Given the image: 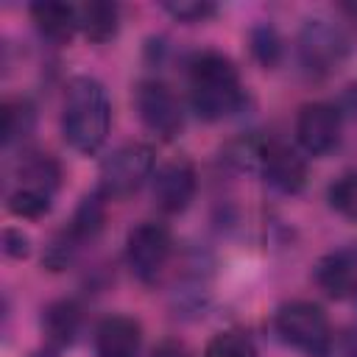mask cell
Segmentation results:
<instances>
[{
	"label": "cell",
	"mask_w": 357,
	"mask_h": 357,
	"mask_svg": "<svg viewBox=\"0 0 357 357\" xmlns=\"http://www.w3.org/2000/svg\"><path fill=\"white\" fill-rule=\"evenodd\" d=\"M187 84H190L192 112L201 120L215 123L231 117L245 103V89L237 64L218 50H201L190 59Z\"/></svg>",
	"instance_id": "cell-1"
},
{
	"label": "cell",
	"mask_w": 357,
	"mask_h": 357,
	"mask_svg": "<svg viewBox=\"0 0 357 357\" xmlns=\"http://www.w3.org/2000/svg\"><path fill=\"white\" fill-rule=\"evenodd\" d=\"M112 126V103L106 86L92 75H75L64 89L61 134L78 153H95Z\"/></svg>",
	"instance_id": "cell-2"
},
{
	"label": "cell",
	"mask_w": 357,
	"mask_h": 357,
	"mask_svg": "<svg viewBox=\"0 0 357 357\" xmlns=\"http://www.w3.org/2000/svg\"><path fill=\"white\" fill-rule=\"evenodd\" d=\"M273 326L287 346L298 349L307 357H326L332 349L329 318L312 301H304V298L284 301L273 315Z\"/></svg>",
	"instance_id": "cell-3"
},
{
	"label": "cell",
	"mask_w": 357,
	"mask_h": 357,
	"mask_svg": "<svg viewBox=\"0 0 357 357\" xmlns=\"http://www.w3.org/2000/svg\"><path fill=\"white\" fill-rule=\"evenodd\" d=\"M296 45H298L301 67L315 78L332 75L349 56V36H346L343 25H337L326 17L304 20Z\"/></svg>",
	"instance_id": "cell-4"
},
{
	"label": "cell",
	"mask_w": 357,
	"mask_h": 357,
	"mask_svg": "<svg viewBox=\"0 0 357 357\" xmlns=\"http://www.w3.org/2000/svg\"><path fill=\"white\" fill-rule=\"evenodd\" d=\"M153 173V148L145 142H126L112 151L98 173V192L106 201L134 195Z\"/></svg>",
	"instance_id": "cell-5"
},
{
	"label": "cell",
	"mask_w": 357,
	"mask_h": 357,
	"mask_svg": "<svg viewBox=\"0 0 357 357\" xmlns=\"http://www.w3.org/2000/svg\"><path fill=\"white\" fill-rule=\"evenodd\" d=\"M173 257V237L156 220L137 223L126 237V262L142 284H156Z\"/></svg>",
	"instance_id": "cell-6"
},
{
	"label": "cell",
	"mask_w": 357,
	"mask_h": 357,
	"mask_svg": "<svg viewBox=\"0 0 357 357\" xmlns=\"http://www.w3.org/2000/svg\"><path fill=\"white\" fill-rule=\"evenodd\" d=\"M134 106L142 120V126L156 134L159 139H176L184 128V112L176 98V92L159 81V78H145L134 89Z\"/></svg>",
	"instance_id": "cell-7"
},
{
	"label": "cell",
	"mask_w": 357,
	"mask_h": 357,
	"mask_svg": "<svg viewBox=\"0 0 357 357\" xmlns=\"http://www.w3.org/2000/svg\"><path fill=\"white\" fill-rule=\"evenodd\" d=\"M340 128H343V114L337 112L335 103H324V100L307 103L296 117V137L310 156H326L329 151H335L340 142Z\"/></svg>",
	"instance_id": "cell-8"
},
{
	"label": "cell",
	"mask_w": 357,
	"mask_h": 357,
	"mask_svg": "<svg viewBox=\"0 0 357 357\" xmlns=\"http://www.w3.org/2000/svg\"><path fill=\"white\" fill-rule=\"evenodd\" d=\"M195 187H198V176H195L192 162L190 159H170L156 170L153 201L162 212L178 215L195 198Z\"/></svg>",
	"instance_id": "cell-9"
},
{
	"label": "cell",
	"mask_w": 357,
	"mask_h": 357,
	"mask_svg": "<svg viewBox=\"0 0 357 357\" xmlns=\"http://www.w3.org/2000/svg\"><path fill=\"white\" fill-rule=\"evenodd\" d=\"M259 176L273 190H279L284 195H296L307 184V162H304V156H298L296 148H290L279 139H268L265 151H262Z\"/></svg>",
	"instance_id": "cell-10"
},
{
	"label": "cell",
	"mask_w": 357,
	"mask_h": 357,
	"mask_svg": "<svg viewBox=\"0 0 357 357\" xmlns=\"http://www.w3.org/2000/svg\"><path fill=\"white\" fill-rule=\"evenodd\" d=\"M312 279L329 298H351L357 293V254L349 248L324 254L312 268Z\"/></svg>",
	"instance_id": "cell-11"
},
{
	"label": "cell",
	"mask_w": 357,
	"mask_h": 357,
	"mask_svg": "<svg viewBox=\"0 0 357 357\" xmlns=\"http://www.w3.org/2000/svg\"><path fill=\"white\" fill-rule=\"evenodd\" d=\"M142 329L128 315H109L95 329V357H139Z\"/></svg>",
	"instance_id": "cell-12"
},
{
	"label": "cell",
	"mask_w": 357,
	"mask_h": 357,
	"mask_svg": "<svg viewBox=\"0 0 357 357\" xmlns=\"http://www.w3.org/2000/svg\"><path fill=\"white\" fill-rule=\"evenodd\" d=\"M81 329V307L73 298H59L50 301L42 312V332L47 340V349L59 351L75 340Z\"/></svg>",
	"instance_id": "cell-13"
},
{
	"label": "cell",
	"mask_w": 357,
	"mask_h": 357,
	"mask_svg": "<svg viewBox=\"0 0 357 357\" xmlns=\"http://www.w3.org/2000/svg\"><path fill=\"white\" fill-rule=\"evenodd\" d=\"M28 11H31V20H33L36 31L47 42L64 45L78 31V6H70V3H33Z\"/></svg>",
	"instance_id": "cell-14"
},
{
	"label": "cell",
	"mask_w": 357,
	"mask_h": 357,
	"mask_svg": "<svg viewBox=\"0 0 357 357\" xmlns=\"http://www.w3.org/2000/svg\"><path fill=\"white\" fill-rule=\"evenodd\" d=\"M17 176H20V187L25 190H33V192H42V195H56L59 184H61V167L59 162L50 156V153H42V151H31L22 156L20 167H17Z\"/></svg>",
	"instance_id": "cell-15"
},
{
	"label": "cell",
	"mask_w": 357,
	"mask_h": 357,
	"mask_svg": "<svg viewBox=\"0 0 357 357\" xmlns=\"http://www.w3.org/2000/svg\"><path fill=\"white\" fill-rule=\"evenodd\" d=\"M117 28H120V8L114 3L89 0V3L78 6V31L89 42L103 45L117 36Z\"/></svg>",
	"instance_id": "cell-16"
},
{
	"label": "cell",
	"mask_w": 357,
	"mask_h": 357,
	"mask_svg": "<svg viewBox=\"0 0 357 357\" xmlns=\"http://www.w3.org/2000/svg\"><path fill=\"white\" fill-rule=\"evenodd\" d=\"M103 223H106V198L95 190V192H89V195L81 198V204L75 206V212H73L70 223L64 226V231L78 245H84L86 240L98 237V231L103 229Z\"/></svg>",
	"instance_id": "cell-17"
},
{
	"label": "cell",
	"mask_w": 357,
	"mask_h": 357,
	"mask_svg": "<svg viewBox=\"0 0 357 357\" xmlns=\"http://www.w3.org/2000/svg\"><path fill=\"white\" fill-rule=\"evenodd\" d=\"M36 126V109L25 98L3 100V145H14L25 139Z\"/></svg>",
	"instance_id": "cell-18"
},
{
	"label": "cell",
	"mask_w": 357,
	"mask_h": 357,
	"mask_svg": "<svg viewBox=\"0 0 357 357\" xmlns=\"http://www.w3.org/2000/svg\"><path fill=\"white\" fill-rule=\"evenodd\" d=\"M265 137H237L223 148V162L240 173H259L262 165V151H265Z\"/></svg>",
	"instance_id": "cell-19"
},
{
	"label": "cell",
	"mask_w": 357,
	"mask_h": 357,
	"mask_svg": "<svg viewBox=\"0 0 357 357\" xmlns=\"http://www.w3.org/2000/svg\"><path fill=\"white\" fill-rule=\"evenodd\" d=\"M248 47H251V56L265 67H276L279 59H282V36L276 33L273 25L262 22V25H254L251 33H248Z\"/></svg>",
	"instance_id": "cell-20"
},
{
	"label": "cell",
	"mask_w": 357,
	"mask_h": 357,
	"mask_svg": "<svg viewBox=\"0 0 357 357\" xmlns=\"http://www.w3.org/2000/svg\"><path fill=\"white\" fill-rule=\"evenodd\" d=\"M204 357H259V354H257L254 340H251L245 332L226 329V332H218V335L206 343Z\"/></svg>",
	"instance_id": "cell-21"
},
{
	"label": "cell",
	"mask_w": 357,
	"mask_h": 357,
	"mask_svg": "<svg viewBox=\"0 0 357 357\" xmlns=\"http://www.w3.org/2000/svg\"><path fill=\"white\" fill-rule=\"evenodd\" d=\"M329 204L335 212H340L343 218L357 223V170H346L340 173L332 184H329Z\"/></svg>",
	"instance_id": "cell-22"
},
{
	"label": "cell",
	"mask_w": 357,
	"mask_h": 357,
	"mask_svg": "<svg viewBox=\"0 0 357 357\" xmlns=\"http://www.w3.org/2000/svg\"><path fill=\"white\" fill-rule=\"evenodd\" d=\"M50 204H53L50 195H42V192H33V190H25V187H17L14 192H8V212L17 215V218L36 220L45 212H50Z\"/></svg>",
	"instance_id": "cell-23"
},
{
	"label": "cell",
	"mask_w": 357,
	"mask_h": 357,
	"mask_svg": "<svg viewBox=\"0 0 357 357\" xmlns=\"http://www.w3.org/2000/svg\"><path fill=\"white\" fill-rule=\"evenodd\" d=\"M162 8L178 22H206L218 11L215 3H206V0H167L162 3Z\"/></svg>",
	"instance_id": "cell-24"
},
{
	"label": "cell",
	"mask_w": 357,
	"mask_h": 357,
	"mask_svg": "<svg viewBox=\"0 0 357 357\" xmlns=\"http://www.w3.org/2000/svg\"><path fill=\"white\" fill-rule=\"evenodd\" d=\"M3 254L11 259H25L31 254L28 234H22V229H6L3 231Z\"/></svg>",
	"instance_id": "cell-25"
},
{
	"label": "cell",
	"mask_w": 357,
	"mask_h": 357,
	"mask_svg": "<svg viewBox=\"0 0 357 357\" xmlns=\"http://www.w3.org/2000/svg\"><path fill=\"white\" fill-rule=\"evenodd\" d=\"M337 112H340L343 117L357 120V81H351V84L343 86L340 100H337Z\"/></svg>",
	"instance_id": "cell-26"
},
{
	"label": "cell",
	"mask_w": 357,
	"mask_h": 357,
	"mask_svg": "<svg viewBox=\"0 0 357 357\" xmlns=\"http://www.w3.org/2000/svg\"><path fill=\"white\" fill-rule=\"evenodd\" d=\"M151 357H192V354H190V349H187L181 340L167 337V340H162V343L153 349V354H151Z\"/></svg>",
	"instance_id": "cell-27"
},
{
	"label": "cell",
	"mask_w": 357,
	"mask_h": 357,
	"mask_svg": "<svg viewBox=\"0 0 357 357\" xmlns=\"http://www.w3.org/2000/svg\"><path fill=\"white\" fill-rule=\"evenodd\" d=\"M343 357H357V326H351L343 337Z\"/></svg>",
	"instance_id": "cell-28"
}]
</instances>
